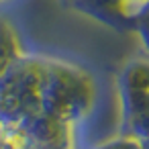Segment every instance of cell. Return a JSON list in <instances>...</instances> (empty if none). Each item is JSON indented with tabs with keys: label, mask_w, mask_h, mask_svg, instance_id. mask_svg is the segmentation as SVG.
Listing matches in <instances>:
<instances>
[{
	"label": "cell",
	"mask_w": 149,
	"mask_h": 149,
	"mask_svg": "<svg viewBox=\"0 0 149 149\" xmlns=\"http://www.w3.org/2000/svg\"><path fill=\"white\" fill-rule=\"evenodd\" d=\"M10 57V39H8V31H4V27L0 25V68H6Z\"/></svg>",
	"instance_id": "obj_1"
}]
</instances>
